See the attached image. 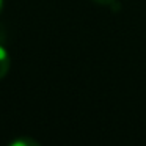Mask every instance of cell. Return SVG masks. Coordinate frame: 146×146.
Listing matches in <instances>:
<instances>
[{"instance_id": "obj_1", "label": "cell", "mask_w": 146, "mask_h": 146, "mask_svg": "<svg viewBox=\"0 0 146 146\" xmlns=\"http://www.w3.org/2000/svg\"><path fill=\"white\" fill-rule=\"evenodd\" d=\"M10 66H11L10 54H8V50L3 47V44L0 42V80H2V79H3V77L8 74Z\"/></svg>"}, {"instance_id": "obj_2", "label": "cell", "mask_w": 146, "mask_h": 146, "mask_svg": "<svg viewBox=\"0 0 146 146\" xmlns=\"http://www.w3.org/2000/svg\"><path fill=\"white\" fill-rule=\"evenodd\" d=\"M10 146H39V141L33 138H16L10 143Z\"/></svg>"}, {"instance_id": "obj_3", "label": "cell", "mask_w": 146, "mask_h": 146, "mask_svg": "<svg viewBox=\"0 0 146 146\" xmlns=\"http://www.w3.org/2000/svg\"><path fill=\"white\" fill-rule=\"evenodd\" d=\"M93 2H96L99 5H113L115 3V0H93Z\"/></svg>"}, {"instance_id": "obj_4", "label": "cell", "mask_w": 146, "mask_h": 146, "mask_svg": "<svg viewBox=\"0 0 146 146\" xmlns=\"http://www.w3.org/2000/svg\"><path fill=\"white\" fill-rule=\"evenodd\" d=\"M3 3H5L3 0H0V14H2V11H3Z\"/></svg>"}]
</instances>
